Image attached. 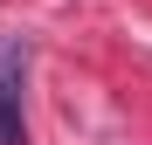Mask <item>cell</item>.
Wrapping results in <instances>:
<instances>
[{
	"label": "cell",
	"instance_id": "cell-1",
	"mask_svg": "<svg viewBox=\"0 0 152 145\" xmlns=\"http://www.w3.org/2000/svg\"><path fill=\"white\" fill-rule=\"evenodd\" d=\"M0 145H28V42L0 35Z\"/></svg>",
	"mask_w": 152,
	"mask_h": 145
}]
</instances>
